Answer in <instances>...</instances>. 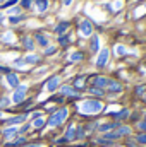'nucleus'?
I'll list each match as a JSON object with an SVG mask.
<instances>
[{"label":"nucleus","instance_id":"20e7f679","mask_svg":"<svg viewBox=\"0 0 146 147\" xmlns=\"http://www.w3.org/2000/svg\"><path fill=\"white\" fill-rule=\"evenodd\" d=\"M79 33H81V36L88 38L93 34V26H91V22L89 21H83L81 24H79Z\"/></svg>","mask_w":146,"mask_h":147},{"label":"nucleus","instance_id":"aec40b11","mask_svg":"<svg viewBox=\"0 0 146 147\" xmlns=\"http://www.w3.org/2000/svg\"><path fill=\"white\" fill-rule=\"evenodd\" d=\"M36 41L41 45V46H48V39L43 36V34H36Z\"/></svg>","mask_w":146,"mask_h":147},{"label":"nucleus","instance_id":"f03ea898","mask_svg":"<svg viewBox=\"0 0 146 147\" xmlns=\"http://www.w3.org/2000/svg\"><path fill=\"white\" fill-rule=\"evenodd\" d=\"M65 118H67V110L62 108V110H59L57 113H53V115L50 116V120H48V127H50V128H55V127H59L60 123H64Z\"/></svg>","mask_w":146,"mask_h":147},{"label":"nucleus","instance_id":"a878e982","mask_svg":"<svg viewBox=\"0 0 146 147\" xmlns=\"http://www.w3.org/2000/svg\"><path fill=\"white\" fill-rule=\"evenodd\" d=\"M24 142H26V139H24V137H19V139H17V140H14L10 146H23Z\"/></svg>","mask_w":146,"mask_h":147},{"label":"nucleus","instance_id":"b1692460","mask_svg":"<svg viewBox=\"0 0 146 147\" xmlns=\"http://www.w3.org/2000/svg\"><path fill=\"white\" fill-rule=\"evenodd\" d=\"M24 48L33 50V39H31V38H24Z\"/></svg>","mask_w":146,"mask_h":147},{"label":"nucleus","instance_id":"37998d69","mask_svg":"<svg viewBox=\"0 0 146 147\" xmlns=\"http://www.w3.org/2000/svg\"><path fill=\"white\" fill-rule=\"evenodd\" d=\"M14 2H16V0H14Z\"/></svg>","mask_w":146,"mask_h":147},{"label":"nucleus","instance_id":"6ab92c4d","mask_svg":"<svg viewBox=\"0 0 146 147\" xmlns=\"http://www.w3.org/2000/svg\"><path fill=\"white\" fill-rule=\"evenodd\" d=\"M16 134H17V128H7V130L2 132L3 137H12V135H16Z\"/></svg>","mask_w":146,"mask_h":147},{"label":"nucleus","instance_id":"9b49d317","mask_svg":"<svg viewBox=\"0 0 146 147\" xmlns=\"http://www.w3.org/2000/svg\"><path fill=\"white\" fill-rule=\"evenodd\" d=\"M107 87H108L110 92H120V91H122V86H120L119 82H113V80H110V84Z\"/></svg>","mask_w":146,"mask_h":147},{"label":"nucleus","instance_id":"c85d7f7f","mask_svg":"<svg viewBox=\"0 0 146 147\" xmlns=\"http://www.w3.org/2000/svg\"><path fill=\"white\" fill-rule=\"evenodd\" d=\"M115 53H117V55H124V53H126V48H124V46H120V45H119V46H117V48H115Z\"/></svg>","mask_w":146,"mask_h":147},{"label":"nucleus","instance_id":"ddd939ff","mask_svg":"<svg viewBox=\"0 0 146 147\" xmlns=\"http://www.w3.org/2000/svg\"><path fill=\"white\" fill-rule=\"evenodd\" d=\"M72 139H76V127L71 125V127L65 130V140H72Z\"/></svg>","mask_w":146,"mask_h":147},{"label":"nucleus","instance_id":"393cba45","mask_svg":"<svg viewBox=\"0 0 146 147\" xmlns=\"http://www.w3.org/2000/svg\"><path fill=\"white\" fill-rule=\"evenodd\" d=\"M24 120H26V116H24V115H21V116H16V118L9 120V123H21V121H24Z\"/></svg>","mask_w":146,"mask_h":147},{"label":"nucleus","instance_id":"2f4dec72","mask_svg":"<svg viewBox=\"0 0 146 147\" xmlns=\"http://www.w3.org/2000/svg\"><path fill=\"white\" fill-rule=\"evenodd\" d=\"M31 3H33V0H23V7H24V9H29Z\"/></svg>","mask_w":146,"mask_h":147},{"label":"nucleus","instance_id":"ea45409f","mask_svg":"<svg viewBox=\"0 0 146 147\" xmlns=\"http://www.w3.org/2000/svg\"><path fill=\"white\" fill-rule=\"evenodd\" d=\"M71 2L72 0H64V5H71Z\"/></svg>","mask_w":146,"mask_h":147},{"label":"nucleus","instance_id":"f8f14e48","mask_svg":"<svg viewBox=\"0 0 146 147\" xmlns=\"http://www.w3.org/2000/svg\"><path fill=\"white\" fill-rule=\"evenodd\" d=\"M67 29H69V22H60V24H59V26L55 28V33L62 36V34H64V33H65Z\"/></svg>","mask_w":146,"mask_h":147},{"label":"nucleus","instance_id":"c9c22d12","mask_svg":"<svg viewBox=\"0 0 146 147\" xmlns=\"http://www.w3.org/2000/svg\"><path fill=\"white\" fill-rule=\"evenodd\" d=\"M3 39H5V41H7V43H9V41H10V39H12V34H10V33H7V34H5V36H3Z\"/></svg>","mask_w":146,"mask_h":147},{"label":"nucleus","instance_id":"4be33fe9","mask_svg":"<svg viewBox=\"0 0 146 147\" xmlns=\"http://www.w3.org/2000/svg\"><path fill=\"white\" fill-rule=\"evenodd\" d=\"M81 58H83V53L76 51V53H72V55H71V58H69V60H71V62H79Z\"/></svg>","mask_w":146,"mask_h":147},{"label":"nucleus","instance_id":"423d86ee","mask_svg":"<svg viewBox=\"0 0 146 147\" xmlns=\"http://www.w3.org/2000/svg\"><path fill=\"white\" fill-rule=\"evenodd\" d=\"M7 82H9V86L10 87H17L19 86V77L16 75V74H7Z\"/></svg>","mask_w":146,"mask_h":147},{"label":"nucleus","instance_id":"39448f33","mask_svg":"<svg viewBox=\"0 0 146 147\" xmlns=\"http://www.w3.org/2000/svg\"><path fill=\"white\" fill-rule=\"evenodd\" d=\"M107 62H108V50H102L100 51V55H98V58H96V67H105L107 65Z\"/></svg>","mask_w":146,"mask_h":147},{"label":"nucleus","instance_id":"f704fd0d","mask_svg":"<svg viewBox=\"0 0 146 147\" xmlns=\"http://www.w3.org/2000/svg\"><path fill=\"white\" fill-rule=\"evenodd\" d=\"M138 127H139V130H143V132H146V120H145V121H141V123H139Z\"/></svg>","mask_w":146,"mask_h":147},{"label":"nucleus","instance_id":"7ed1b4c3","mask_svg":"<svg viewBox=\"0 0 146 147\" xmlns=\"http://www.w3.org/2000/svg\"><path fill=\"white\" fill-rule=\"evenodd\" d=\"M24 98H26V86H19V87H16V92L12 94V103L19 105V103L24 101Z\"/></svg>","mask_w":146,"mask_h":147},{"label":"nucleus","instance_id":"e433bc0d","mask_svg":"<svg viewBox=\"0 0 146 147\" xmlns=\"http://www.w3.org/2000/svg\"><path fill=\"white\" fill-rule=\"evenodd\" d=\"M23 147H43V146H40V144H28V146H23Z\"/></svg>","mask_w":146,"mask_h":147},{"label":"nucleus","instance_id":"a19ab883","mask_svg":"<svg viewBox=\"0 0 146 147\" xmlns=\"http://www.w3.org/2000/svg\"><path fill=\"white\" fill-rule=\"evenodd\" d=\"M2 2H3V0H0V3H2Z\"/></svg>","mask_w":146,"mask_h":147},{"label":"nucleus","instance_id":"bb28decb","mask_svg":"<svg viewBox=\"0 0 146 147\" xmlns=\"http://www.w3.org/2000/svg\"><path fill=\"white\" fill-rule=\"evenodd\" d=\"M59 41H60V45H67V43L71 41V36H60Z\"/></svg>","mask_w":146,"mask_h":147},{"label":"nucleus","instance_id":"473e14b6","mask_svg":"<svg viewBox=\"0 0 146 147\" xmlns=\"http://www.w3.org/2000/svg\"><path fill=\"white\" fill-rule=\"evenodd\" d=\"M127 115H129V111H127V110H126V111H120V113H117V116H119V118H126Z\"/></svg>","mask_w":146,"mask_h":147},{"label":"nucleus","instance_id":"cd10ccee","mask_svg":"<svg viewBox=\"0 0 146 147\" xmlns=\"http://www.w3.org/2000/svg\"><path fill=\"white\" fill-rule=\"evenodd\" d=\"M136 140H138L139 144H146V134H141V135H138V137H136Z\"/></svg>","mask_w":146,"mask_h":147},{"label":"nucleus","instance_id":"72a5a7b5","mask_svg":"<svg viewBox=\"0 0 146 147\" xmlns=\"http://www.w3.org/2000/svg\"><path fill=\"white\" fill-rule=\"evenodd\" d=\"M53 51H55V48H53V46H50V48H46V50H45V55H52Z\"/></svg>","mask_w":146,"mask_h":147},{"label":"nucleus","instance_id":"5701e85b","mask_svg":"<svg viewBox=\"0 0 146 147\" xmlns=\"http://www.w3.org/2000/svg\"><path fill=\"white\" fill-rule=\"evenodd\" d=\"M89 92L95 94V96H103V89H100V87H91Z\"/></svg>","mask_w":146,"mask_h":147},{"label":"nucleus","instance_id":"0eeeda50","mask_svg":"<svg viewBox=\"0 0 146 147\" xmlns=\"http://www.w3.org/2000/svg\"><path fill=\"white\" fill-rule=\"evenodd\" d=\"M110 84V80L107 79V77H95V87H107Z\"/></svg>","mask_w":146,"mask_h":147},{"label":"nucleus","instance_id":"2eb2a0df","mask_svg":"<svg viewBox=\"0 0 146 147\" xmlns=\"http://www.w3.org/2000/svg\"><path fill=\"white\" fill-rule=\"evenodd\" d=\"M45 123H46L45 118H43V116H38V118H35V121H33V127H35V128H43Z\"/></svg>","mask_w":146,"mask_h":147},{"label":"nucleus","instance_id":"f3484780","mask_svg":"<svg viewBox=\"0 0 146 147\" xmlns=\"http://www.w3.org/2000/svg\"><path fill=\"white\" fill-rule=\"evenodd\" d=\"M98 48H100V38L93 36V39H91V51H98Z\"/></svg>","mask_w":146,"mask_h":147},{"label":"nucleus","instance_id":"1a4fd4ad","mask_svg":"<svg viewBox=\"0 0 146 147\" xmlns=\"http://www.w3.org/2000/svg\"><path fill=\"white\" fill-rule=\"evenodd\" d=\"M59 82H60V77H57V75L52 77V79L48 80V84H46V89H48V91H55L57 86H59Z\"/></svg>","mask_w":146,"mask_h":147},{"label":"nucleus","instance_id":"c756f323","mask_svg":"<svg viewBox=\"0 0 146 147\" xmlns=\"http://www.w3.org/2000/svg\"><path fill=\"white\" fill-rule=\"evenodd\" d=\"M21 19H23V17H21V16H12V17H10V19H9V21H10V22H12V24H16V22H19V21H21Z\"/></svg>","mask_w":146,"mask_h":147},{"label":"nucleus","instance_id":"4468645a","mask_svg":"<svg viewBox=\"0 0 146 147\" xmlns=\"http://www.w3.org/2000/svg\"><path fill=\"white\" fill-rule=\"evenodd\" d=\"M62 94H65V96H77V91L71 87V86H65V87H62Z\"/></svg>","mask_w":146,"mask_h":147},{"label":"nucleus","instance_id":"7c9ffc66","mask_svg":"<svg viewBox=\"0 0 146 147\" xmlns=\"http://www.w3.org/2000/svg\"><path fill=\"white\" fill-rule=\"evenodd\" d=\"M7 105H9V99H7V98H2V99H0V108H5Z\"/></svg>","mask_w":146,"mask_h":147},{"label":"nucleus","instance_id":"f257e3e1","mask_svg":"<svg viewBox=\"0 0 146 147\" xmlns=\"http://www.w3.org/2000/svg\"><path fill=\"white\" fill-rule=\"evenodd\" d=\"M103 110V105L100 101H93V99H88V101H83L79 105V111L84 113V115H96Z\"/></svg>","mask_w":146,"mask_h":147},{"label":"nucleus","instance_id":"9d476101","mask_svg":"<svg viewBox=\"0 0 146 147\" xmlns=\"http://www.w3.org/2000/svg\"><path fill=\"white\" fill-rule=\"evenodd\" d=\"M113 134L117 135V139H120V137H124V135H129V134H131V128L124 125V127H119L117 132H113Z\"/></svg>","mask_w":146,"mask_h":147},{"label":"nucleus","instance_id":"79ce46f5","mask_svg":"<svg viewBox=\"0 0 146 147\" xmlns=\"http://www.w3.org/2000/svg\"><path fill=\"white\" fill-rule=\"evenodd\" d=\"M145 99H146V94H145Z\"/></svg>","mask_w":146,"mask_h":147},{"label":"nucleus","instance_id":"a211bd4d","mask_svg":"<svg viewBox=\"0 0 146 147\" xmlns=\"http://www.w3.org/2000/svg\"><path fill=\"white\" fill-rule=\"evenodd\" d=\"M84 79L83 77H79V79H76V82H74V89H84Z\"/></svg>","mask_w":146,"mask_h":147},{"label":"nucleus","instance_id":"58836bf2","mask_svg":"<svg viewBox=\"0 0 146 147\" xmlns=\"http://www.w3.org/2000/svg\"><path fill=\"white\" fill-rule=\"evenodd\" d=\"M3 19H5V17H3V14H2V12H0V24H2V22H3Z\"/></svg>","mask_w":146,"mask_h":147},{"label":"nucleus","instance_id":"6e6552de","mask_svg":"<svg viewBox=\"0 0 146 147\" xmlns=\"http://www.w3.org/2000/svg\"><path fill=\"white\" fill-rule=\"evenodd\" d=\"M117 127V123H102L100 127H98V132H103V134H108L112 132L113 128Z\"/></svg>","mask_w":146,"mask_h":147},{"label":"nucleus","instance_id":"4c0bfd02","mask_svg":"<svg viewBox=\"0 0 146 147\" xmlns=\"http://www.w3.org/2000/svg\"><path fill=\"white\" fill-rule=\"evenodd\" d=\"M136 91H138V94H143V92H145V87H138Z\"/></svg>","mask_w":146,"mask_h":147},{"label":"nucleus","instance_id":"412c9836","mask_svg":"<svg viewBox=\"0 0 146 147\" xmlns=\"http://www.w3.org/2000/svg\"><path fill=\"white\" fill-rule=\"evenodd\" d=\"M38 60H40V58H38L36 55H28V57L24 58V62H26V63H36Z\"/></svg>","mask_w":146,"mask_h":147},{"label":"nucleus","instance_id":"dca6fc26","mask_svg":"<svg viewBox=\"0 0 146 147\" xmlns=\"http://www.w3.org/2000/svg\"><path fill=\"white\" fill-rule=\"evenodd\" d=\"M36 5H38L40 12H45L48 9V0H36Z\"/></svg>","mask_w":146,"mask_h":147}]
</instances>
